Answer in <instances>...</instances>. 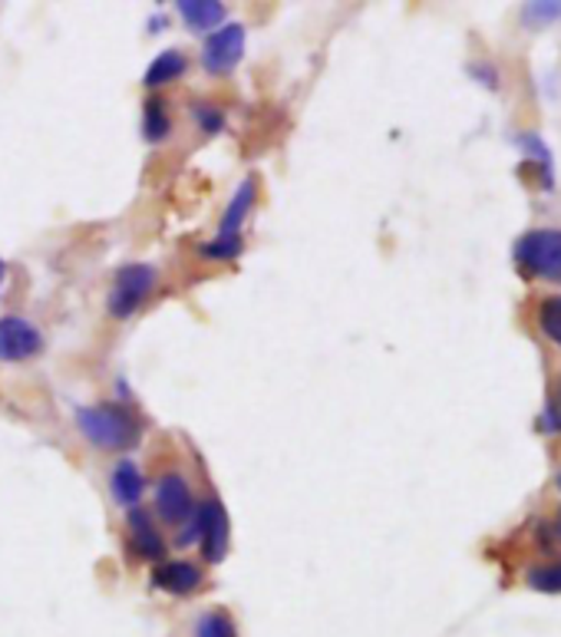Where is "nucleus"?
Wrapping results in <instances>:
<instances>
[{
	"instance_id": "obj_10",
	"label": "nucleus",
	"mask_w": 561,
	"mask_h": 637,
	"mask_svg": "<svg viewBox=\"0 0 561 637\" xmlns=\"http://www.w3.org/2000/svg\"><path fill=\"white\" fill-rule=\"evenodd\" d=\"M110 489H113L116 502H123V505L136 509V505H139V499H143V492H146L143 469H139L133 459H120V462H116V469H113V476H110Z\"/></svg>"
},
{
	"instance_id": "obj_13",
	"label": "nucleus",
	"mask_w": 561,
	"mask_h": 637,
	"mask_svg": "<svg viewBox=\"0 0 561 637\" xmlns=\"http://www.w3.org/2000/svg\"><path fill=\"white\" fill-rule=\"evenodd\" d=\"M186 67H189V60H186L179 51H166V54H159V57L149 64V70H146V87H149V90L169 87V83H176V80L186 74Z\"/></svg>"
},
{
	"instance_id": "obj_18",
	"label": "nucleus",
	"mask_w": 561,
	"mask_h": 637,
	"mask_svg": "<svg viewBox=\"0 0 561 637\" xmlns=\"http://www.w3.org/2000/svg\"><path fill=\"white\" fill-rule=\"evenodd\" d=\"M242 238H212V242H205L202 245V255L205 258H215V261H228V258H238L242 255Z\"/></svg>"
},
{
	"instance_id": "obj_4",
	"label": "nucleus",
	"mask_w": 561,
	"mask_h": 637,
	"mask_svg": "<svg viewBox=\"0 0 561 637\" xmlns=\"http://www.w3.org/2000/svg\"><path fill=\"white\" fill-rule=\"evenodd\" d=\"M192 522H195V541L202 545V558L209 561V565H218V561H225V555H228V535H232V525H228V512H225V505L218 502V499H205L199 509H195V515H192Z\"/></svg>"
},
{
	"instance_id": "obj_6",
	"label": "nucleus",
	"mask_w": 561,
	"mask_h": 637,
	"mask_svg": "<svg viewBox=\"0 0 561 637\" xmlns=\"http://www.w3.org/2000/svg\"><path fill=\"white\" fill-rule=\"evenodd\" d=\"M41 350H44V334L37 331V324L18 314L0 317V360L21 364L37 357Z\"/></svg>"
},
{
	"instance_id": "obj_23",
	"label": "nucleus",
	"mask_w": 561,
	"mask_h": 637,
	"mask_svg": "<svg viewBox=\"0 0 561 637\" xmlns=\"http://www.w3.org/2000/svg\"><path fill=\"white\" fill-rule=\"evenodd\" d=\"M4 275H8V265H4V261H0V281H4Z\"/></svg>"
},
{
	"instance_id": "obj_8",
	"label": "nucleus",
	"mask_w": 561,
	"mask_h": 637,
	"mask_svg": "<svg viewBox=\"0 0 561 637\" xmlns=\"http://www.w3.org/2000/svg\"><path fill=\"white\" fill-rule=\"evenodd\" d=\"M205 581L202 568L195 561H159L153 571V584L169 594H192Z\"/></svg>"
},
{
	"instance_id": "obj_2",
	"label": "nucleus",
	"mask_w": 561,
	"mask_h": 637,
	"mask_svg": "<svg viewBox=\"0 0 561 637\" xmlns=\"http://www.w3.org/2000/svg\"><path fill=\"white\" fill-rule=\"evenodd\" d=\"M515 261L538 278H561V232L541 228L515 242Z\"/></svg>"
},
{
	"instance_id": "obj_25",
	"label": "nucleus",
	"mask_w": 561,
	"mask_h": 637,
	"mask_svg": "<svg viewBox=\"0 0 561 637\" xmlns=\"http://www.w3.org/2000/svg\"><path fill=\"white\" fill-rule=\"evenodd\" d=\"M558 485H561V476H558Z\"/></svg>"
},
{
	"instance_id": "obj_16",
	"label": "nucleus",
	"mask_w": 561,
	"mask_h": 637,
	"mask_svg": "<svg viewBox=\"0 0 561 637\" xmlns=\"http://www.w3.org/2000/svg\"><path fill=\"white\" fill-rule=\"evenodd\" d=\"M538 324H541V331L561 347V298H551V301H545L541 304V311H538Z\"/></svg>"
},
{
	"instance_id": "obj_1",
	"label": "nucleus",
	"mask_w": 561,
	"mask_h": 637,
	"mask_svg": "<svg viewBox=\"0 0 561 637\" xmlns=\"http://www.w3.org/2000/svg\"><path fill=\"white\" fill-rule=\"evenodd\" d=\"M77 426L80 433L100 446V449H110V452H126L139 443L143 436V426L139 420L116 406V403H100V406H80L77 410Z\"/></svg>"
},
{
	"instance_id": "obj_24",
	"label": "nucleus",
	"mask_w": 561,
	"mask_h": 637,
	"mask_svg": "<svg viewBox=\"0 0 561 637\" xmlns=\"http://www.w3.org/2000/svg\"><path fill=\"white\" fill-rule=\"evenodd\" d=\"M558 535H561V515H558Z\"/></svg>"
},
{
	"instance_id": "obj_7",
	"label": "nucleus",
	"mask_w": 561,
	"mask_h": 637,
	"mask_svg": "<svg viewBox=\"0 0 561 637\" xmlns=\"http://www.w3.org/2000/svg\"><path fill=\"white\" fill-rule=\"evenodd\" d=\"M156 509L166 522L179 525L186 518L195 515V499H192V489L182 476H162L159 485H156Z\"/></svg>"
},
{
	"instance_id": "obj_9",
	"label": "nucleus",
	"mask_w": 561,
	"mask_h": 637,
	"mask_svg": "<svg viewBox=\"0 0 561 637\" xmlns=\"http://www.w3.org/2000/svg\"><path fill=\"white\" fill-rule=\"evenodd\" d=\"M130 528H133V545H136V551L143 555V558H149V561H162V555H166V541H162V535H159V528H156V522L149 518V512L146 509H130Z\"/></svg>"
},
{
	"instance_id": "obj_19",
	"label": "nucleus",
	"mask_w": 561,
	"mask_h": 637,
	"mask_svg": "<svg viewBox=\"0 0 561 637\" xmlns=\"http://www.w3.org/2000/svg\"><path fill=\"white\" fill-rule=\"evenodd\" d=\"M528 584H531L535 591H551V594H558V591H561V565H545V568L528 571Z\"/></svg>"
},
{
	"instance_id": "obj_21",
	"label": "nucleus",
	"mask_w": 561,
	"mask_h": 637,
	"mask_svg": "<svg viewBox=\"0 0 561 637\" xmlns=\"http://www.w3.org/2000/svg\"><path fill=\"white\" fill-rule=\"evenodd\" d=\"M195 120H199L202 133H209V136L222 133V126H225V116H222V110H218V107H209V103L195 107Z\"/></svg>"
},
{
	"instance_id": "obj_17",
	"label": "nucleus",
	"mask_w": 561,
	"mask_h": 637,
	"mask_svg": "<svg viewBox=\"0 0 561 637\" xmlns=\"http://www.w3.org/2000/svg\"><path fill=\"white\" fill-rule=\"evenodd\" d=\"M515 143H518L528 156H535V159L541 163V169H545V182L551 186V153L545 149V143H541L535 133H521V136H515Z\"/></svg>"
},
{
	"instance_id": "obj_11",
	"label": "nucleus",
	"mask_w": 561,
	"mask_h": 637,
	"mask_svg": "<svg viewBox=\"0 0 561 637\" xmlns=\"http://www.w3.org/2000/svg\"><path fill=\"white\" fill-rule=\"evenodd\" d=\"M251 205H255V179H245V182L235 189V195H232V202H228V209H225V219H222L218 235H222V238H242V225H245Z\"/></svg>"
},
{
	"instance_id": "obj_5",
	"label": "nucleus",
	"mask_w": 561,
	"mask_h": 637,
	"mask_svg": "<svg viewBox=\"0 0 561 637\" xmlns=\"http://www.w3.org/2000/svg\"><path fill=\"white\" fill-rule=\"evenodd\" d=\"M245 44H248V31L242 24L218 27L215 34H209V41L202 47V67L215 77L232 74L245 57Z\"/></svg>"
},
{
	"instance_id": "obj_14",
	"label": "nucleus",
	"mask_w": 561,
	"mask_h": 637,
	"mask_svg": "<svg viewBox=\"0 0 561 637\" xmlns=\"http://www.w3.org/2000/svg\"><path fill=\"white\" fill-rule=\"evenodd\" d=\"M169 130H172V123H169L166 103L162 100H149L146 113H143V136L149 143H162V139H169Z\"/></svg>"
},
{
	"instance_id": "obj_15",
	"label": "nucleus",
	"mask_w": 561,
	"mask_h": 637,
	"mask_svg": "<svg viewBox=\"0 0 561 637\" xmlns=\"http://www.w3.org/2000/svg\"><path fill=\"white\" fill-rule=\"evenodd\" d=\"M195 637H238V630L225 611H205L195 624Z\"/></svg>"
},
{
	"instance_id": "obj_12",
	"label": "nucleus",
	"mask_w": 561,
	"mask_h": 637,
	"mask_svg": "<svg viewBox=\"0 0 561 637\" xmlns=\"http://www.w3.org/2000/svg\"><path fill=\"white\" fill-rule=\"evenodd\" d=\"M179 14L192 31H218V24L225 21V4L218 0H179Z\"/></svg>"
},
{
	"instance_id": "obj_22",
	"label": "nucleus",
	"mask_w": 561,
	"mask_h": 637,
	"mask_svg": "<svg viewBox=\"0 0 561 637\" xmlns=\"http://www.w3.org/2000/svg\"><path fill=\"white\" fill-rule=\"evenodd\" d=\"M541 426H545V433H561V390L554 393L551 406L545 410V416H541Z\"/></svg>"
},
{
	"instance_id": "obj_20",
	"label": "nucleus",
	"mask_w": 561,
	"mask_h": 637,
	"mask_svg": "<svg viewBox=\"0 0 561 637\" xmlns=\"http://www.w3.org/2000/svg\"><path fill=\"white\" fill-rule=\"evenodd\" d=\"M561 18V0L558 4H525L521 8V21L525 24H551Z\"/></svg>"
},
{
	"instance_id": "obj_3",
	"label": "nucleus",
	"mask_w": 561,
	"mask_h": 637,
	"mask_svg": "<svg viewBox=\"0 0 561 637\" xmlns=\"http://www.w3.org/2000/svg\"><path fill=\"white\" fill-rule=\"evenodd\" d=\"M156 288V268L153 265H126L116 271V284L110 291V314L116 321H126L136 314V308H143V301L153 294Z\"/></svg>"
}]
</instances>
